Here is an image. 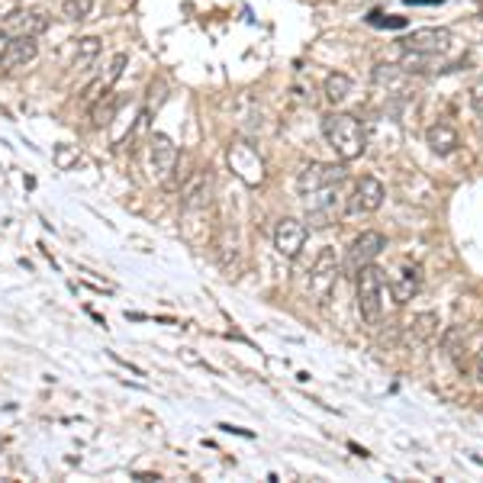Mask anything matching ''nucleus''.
Returning <instances> with one entry per match:
<instances>
[{
  "mask_svg": "<svg viewBox=\"0 0 483 483\" xmlns=\"http://www.w3.org/2000/svg\"><path fill=\"white\" fill-rule=\"evenodd\" d=\"M322 136H326L329 149L342 161H355L367 152L365 126L351 113H329V117L322 119Z\"/></svg>",
  "mask_w": 483,
  "mask_h": 483,
  "instance_id": "1",
  "label": "nucleus"
},
{
  "mask_svg": "<svg viewBox=\"0 0 483 483\" xmlns=\"http://www.w3.org/2000/svg\"><path fill=\"white\" fill-rule=\"evenodd\" d=\"M387 274L377 268V264H365L355 271V297H358V313L365 316L367 322H381L383 306H387Z\"/></svg>",
  "mask_w": 483,
  "mask_h": 483,
  "instance_id": "2",
  "label": "nucleus"
},
{
  "mask_svg": "<svg viewBox=\"0 0 483 483\" xmlns=\"http://www.w3.org/2000/svg\"><path fill=\"white\" fill-rule=\"evenodd\" d=\"M339 254H335V248H322L319 258H316V264L310 268V297L316 300V303H322V300H329V294L335 290V280H339Z\"/></svg>",
  "mask_w": 483,
  "mask_h": 483,
  "instance_id": "3",
  "label": "nucleus"
},
{
  "mask_svg": "<svg viewBox=\"0 0 483 483\" xmlns=\"http://www.w3.org/2000/svg\"><path fill=\"white\" fill-rule=\"evenodd\" d=\"M226 158H229V168L236 171V178L246 187H258L264 181V158L258 155V149H252L248 142L236 139V142L229 145Z\"/></svg>",
  "mask_w": 483,
  "mask_h": 483,
  "instance_id": "4",
  "label": "nucleus"
},
{
  "mask_svg": "<svg viewBox=\"0 0 483 483\" xmlns=\"http://www.w3.org/2000/svg\"><path fill=\"white\" fill-rule=\"evenodd\" d=\"M303 206L306 222L326 229V226L339 220V187H322V190H313V194H303Z\"/></svg>",
  "mask_w": 483,
  "mask_h": 483,
  "instance_id": "5",
  "label": "nucleus"
},
{
  "mask_svg": "<svg viewBox=\"0 0 483 483\" xmlns=\"http://www.w3.org/2000/svg\"><path fill=\"white\" fill-rule=\"evenodd\" d=\"M345 181V165H322V161H313L300 171L297 178V190L300 197L313 194V190H322V187H342Z\"/></svg>",
  "mask_w": 483,
  "mask_h": 483,
  "instance_id": "6",
  "label": "nucleus"
},
{
  "mask_svg": "<svg viewBox=\"0 0 483 483\" xmlns=\"http://www.w3.org/2000/svg\"><path fill=\"white\" fill-rule=\"evenodd\" d=\"M383 197H387L383 184L367 174V178H361L355 184V194L348 197L345 213H348V216H367V213H377L383 206Z\"/></svg>",
  "mask_w": 483,
  "mask_h": 483,
  "instance_id": "7",
  "label": "nucleus"
},
{
  "mask_svg": "<svg viewBox=\"0 0 483 483\" xmlns=\"http://www.w3.org/2000/svg\"><path fill=\"white\" fill-rule=\"evenodd\" d=\"M306 236H310L306 222L294 220V216H284V220H278V226H274V248H278V254H284V258L294 262V258H300V252H303Z\"/></svg>",
  "mask_w": 483,
  "mask_h": 483,
  "instance_id": "8",
  "label": "nucleus"
},
{
  "mask_svg": "<svg viewBox=\"0 0 483 483\" xmlns=\"http://www.w3.org/2000/svg\"><path fill=\"white\" fill-rule=\"evenodd\" d=\"M448 49H451V33H448V29H439V26H425V29H413V36L407 39V52H415V55H425V59L445 55Z\"/></svg>",
  "mask_w": 483,
  "mask_h": 483,
  "instance_id": "9",
  "label": "nucleus"
},
{
  "mask_svg": "<svg viewBox=\"0 0 483 483\" xmlns=\"http://www.w3.org/2000/svg\"><path fill=\"white\" fill-rule=\"evenodd\" d=\"M383 248H387V236H383V232H377V229L361 232V236L351 242V248H348V271L355 274L358 268L371 264Z\"/></svg>",
  "mask_w": 483,
  "mask_h": 483,
  "instance_id": "10",
  "label": "nucleus"
},
{
  "mask_svg": "<svg viewBox=\"0 0 483 483\" xmlns=\"http://www.w3.org/2000/svg\"><path fill=\"white\" fill-rule=\"evenodd\" d=\"M213 204V174L210 171H197L194 178L184 184V194H181V206L187 213L206 210Z\"/></svg>",
  "mask_w": 483,
  "mask_h": 483,
  "instance_id": "11",
  "label": "nucleus"
},
{
  "mask_svg": "<svg viewBox=\"0 0 483 483\" xmlns=\"http://www.w3.org/2000/svg\"><path fill=\"white\" fill-rule=\"evenodd\" d=\"M149 149H152L155 174H158V178H171L174 168H178V161H181L178 145L171 142V136H165V133H155V136L149 139Z\"/></svg>",
  "mask_w": 483,
  "mask_h": 483,
  "instance_id": "12",
  "label": "nucleus"
},
{
  "mask_svg": "<svg viewBox=\"0 0 483 483\" xmlns=\"http://www.w3.org/2000/svg\"><path fill=\"white\" fill-rule=\"evenodd\" d=\"M419 287H423V268L419 264H403L397 271V278L390 280V297L397 306L409 303V300L419 294Z\"/></svg>",
  "mask_w": 483,
  "mask_h": 483,
  "instance_id": "13",
  "label": "nucleus"
},
{
  "mask_svg": "<svg viewBox=\"0 0 483 483\" xmlns=\"http://www.w3.org/2000/svg\"><path fill=\"white\" fill-rule=\"evenodd\" d=\"M7 29L13 36H43L49 29V17L43 10H13L7 17Z\"/></svg>",
  "mask_w": 483,
  "mask_h": 483,
  "instance_id": "14",
  "label": "nucleus"
},
{
  "mask_svg": "<svg viewBox=\"0 0 483 483\" xmlns=\"http://www.w3.org/2000/svg\"><path fill=\"white\" fill-rule=\"evenodd\" d=\"M39 55V43H36V36H10V45L4 52V65L7 68H23L29 61H36Z\"/></svg>",
  "mask_w": 483,
  "mask_h": 483,
  "instance_id": "15",
  "label": "nucleus"
},
{
  "mask_svg": "<svg viewBox=\"0 0 483 483\" xmlns=\"http://www.w3.org/2000/svg\"><path fill=\"white\" fill-rule=\"evenodd\" d=\"M425 145H429L435 155H441V158H445V155L458 152L461 139H458V133L448 126V123H435V126L425 129Z\"/></svg>",
  "mask_w": 483,
  "mask_h": 483,
  "instance_id": "16",
  "label": "nucleus"
},
{
  "mask_svg": "<svg viewBox=\"0 0 483 483\" xmlns=\"http://www.w3.org/2000/svg\"><path fill=\"white\" fill-rule=\"evenodd\" d=\"M439 335V316L435 313H419L407 329V342L409 345H425Z\"/></svg>",
  "mask_w": 483,
  "mask_h": 483,
  "instance_id": "17",
  "label": "nucleus"
},
{
  "mask_svg": "<svg viewBox=\"0 0 483 483\" xmlns=\"http://www.w3.org/2000/svg\"><path fill=\"white\" fill-rule=\"evenodd\" d=\"M374 85L387 87L390 93H403V87H407V71L399 68V65H377V68H374Z\"/></svg>",
  "mask_w": 483,
  "mask_h": 483,
  "instance_id": "18",
  "label": "nucleus"
},
{
  "mask_svg": "<svg viewBox=\"0 0 483 483\" xmlns=\"http://www.w3.org/2000/svg\"><path fill=\"white\" fill-rule=\"evenodd\" d=\"M441 345H445V351H448V358L458 365V371H464L467 367V342H464V332L461 329H448L445 332V339H441Z\"/></svg>",
  "mask_w": 483,
  "mask_h": 483,
  "instance_id": "19",
  "label": "nucleus"
},
{
  "mask_svg": "<svg viewBox=\"0 0 483 483\" xmlns=\"http://www.w3.org/2000/svg\"><path fill=\"white\" fill-rule=\"evenodd\" d=\"M322 91H326V101L329 103H342L348 93H351V77L342 75V71H332V75L326 77V87H322Z\"/></svg>",
  "mask_w": 483,
  "mask_h": 483,
  "instance_id": "20",
  "label": "nucleus"
},
{
  "mask_svg": "<svg viewBox=\"0 0 483 483\" xmlns=\"http://www.w3.org/2000/svg\"><path fill=\"white\" fill-rule=\"evenodd\" d=\"M93 4H97V0H65V4H61V13H65V20H71V23H81V20H87L93 13Z\"/></svg>",
  "mask_w": 483,
  "mask_h": 483,
  "instance_id": "21",
  "label": "nucleus"
},
{
  "mask_svg": "<svg viewBox=\"0 0 483 483\" xmlns=\"http://www.w3.org/2000/svg\"><path fill=\"white\" fill-rule=\"evenodd\" d=\"M113 113H117V101H113L110 93H107V107H103V101L97 97V101L91 103V119H93V126L101 129V126H107L113 119Z\"/></svg>",
  "mask_w": 483,
  "mask_h": 483,
  "instance_id": "22",
  "label": "nucleus"
},
{
  "mask_svg": "<svg viewBox=\"0 0 483 483\" xmlns=\"http://www.w3.org/2000/svg\"><path fill=\"white\" fill-rule=\"evenodd\" d=\"M101 55V39H93V36H85V39H77V65H87Z\"/></svg>",
  "mask_w": 483,
  "mask_h": 483,
  "instance_id": "23",
  "label": "nucleus"
},
{
  "mask_svg": "<svg viewBox=\"0 0 483 483\" xmlns=\"http://www.w3.org/2000/svg\"><path fill=\"white\" fill-rule=\"evenodd\" d=\"M129 65V55L126 52H119V55H113V61H110V71H107V77H103V81H107V85H117V77L123 75V68H126Z\"/></svg>",
  "mask_w": 483,
  "mask_h": 483,
  "instance_id": "24",
  "label": "nucleus"
},
{
  "mask_svg": "<svg viewBox=\"0 0 483 483\" xmlns=\"http://www.w3.org/2000/svg\"><path fill=\"white\" fill-rule=\"evenodd\" d=\"M75 161H77L75 149H68V145H59V149H55V165H59L61 171H68L71 165H75Z\"/></svg>",
  "mask_w": 483,
  "mask_h": 483,
  "instance_id": "25",
  "label": "nucleus"
},
{
  "mask_svg": "<svg viewBox=\"0 0 483 483\" xmlns=\"http://www.w3.org/2000/svg\"><path fill=\"white\" fill-rule=\"evenodd\" d=\"M471 107H474L477 113H483V75L471 85Z\"/></svg>",
  "mask_w": 483,
  "mask_h": 483,
  "instance_id": "26",
  "label": "nucleus"
},
{
  "mask_svg": "<svg viewBox=\"0 0 483 483\" xmlns=\"http://www.w3.org/2000/svg\"><path fill=\"white\" fill-rule=\"evenodd\" d=\"M367 23H374V26H390V29H399V26H407V20H403V17L383 20V13H371V17H367Z\"/></svg>",
  "mask_w": 483,
  "mask_h": 483,
  "instance_id": "27",
  "label": "nucleus"
},
{
  "mask_svg": "<svg viewBox=\"0 0 483 483\" xmlns=\"http://www.w3.org/2000/svg\"><path fill=\"white\" fill-rule=\"evenodd\" d=\"M13 10H20V0H0V17H10Z\"/></svg>",
  "mask_w": 483,
  "mask_h": 483,
  "instance_id": "28",
  "label": "nucleus"
},
{
  "mask_svg": "<svg viewBox=\"0 0 483 483\" xmlns=\"http://www.w3.org/2000/svg\"><path fill=\"white\" fill-rule=\"evenodd\" d=\"M7 45H10V33H7V29H0V59H4Z\"/></svg>",
  "mask_w": 483,
  "mask_h": 483,
  "instance_id": "29",
  "label": "nucleus"
},
{
  "mask_svg": "<svg viewBox=\"0 0 483 483\" xmlns=\"http://www.w3.org/2000/svg\"><path fill=\"white\" fill-rule=\"evenodd\" d=\"M477 383L483 387V348H480V355H477Z\"/></svg>",
  "mask_w": 483,
  "mask_h": 483,
  "instance_id": "30",
  "label": "nucleus"
}]
</instances>
